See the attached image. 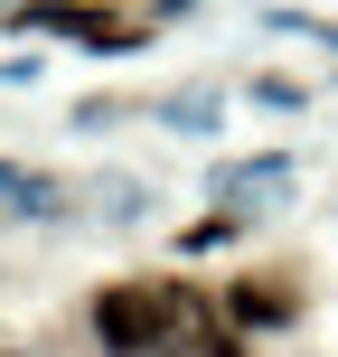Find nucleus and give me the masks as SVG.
Listing matches in <instances>:
<instances>
[{
	"instance_id": "nucleus-1",
	"label": "nucleus",
	"mask_w": 338,
	"mask_h": 357,
	"mask_svg": "<svg viewBox=\"0 0 338 357\" xmlns=\"http://www.w3.org/2000/svg\"><path fill=\"white\" fill-rule=\"evenodd\" d=\"M94 329H104L113 348H151V339H188V348H226V329L197 310V291L178 282H123L104 310H94Z\"/></svg>"
}]
</instances>
